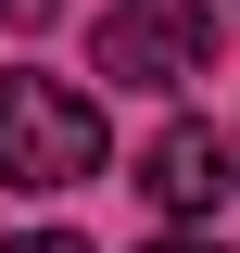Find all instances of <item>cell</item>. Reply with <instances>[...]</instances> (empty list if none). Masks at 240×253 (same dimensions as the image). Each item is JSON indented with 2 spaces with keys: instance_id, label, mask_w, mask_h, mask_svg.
Returning a JSON list of instances; mask_svg holds the SVG:
<instances>
[{
  "instance_id": "6da1fadb",
  "label": "cell",
  "mask_w": 240,
  "mask_h": 253,
  "mask_svg": "<svg viewBox=\"0 0 240 253\" xmlns=\"http://www.w3.org/2000/svg\"><path fill=\"white\" fill-rule=\"evenodd\" d=\"M101 177V101L63 76H0V190H76Z\"/></svg>"
},
{
  "instance_id": "7a4b0ae2",
  "label": "cell",
  "mask_w": 240,
  "mask_h": 253,
  "mask_svg": "<svg viewBox=\"0 0 240 253\" xmlns=\"http://www.w3.org/2000/svg\"><path fill=\"white\" fill-rule=\"evenodd\" d=\"M215 63V0H114L101 13V76L114 89H190Z\"/></svg>"
},
{
  "instance_id": "3957f363",
  "label": "cell",
  "mask_w": 240,
  "mask_h": 253,
  "mask_svg": "<svg viewBox=\"0 0 240 253\" xmlns=\"http://www.w3.org/2000/svg\"><path fill=\"white\" fill-rule=\"evenodd\" d=\"M139 190H152L177 228H215V215H228V190H240V152L215 139V126H164V139L139 152Z\"/></svg>"
},
{
  "instance_id": "277c9868",
  "label": "cell",
  "mask_w": 240,
  "mask_h": 253,
  "mask_svg": "<svg viewBox=\"0 0 240 253\" xmlns=\"http://www.w3.org/2000/svg\"><path fill=\"white\" fill-rule=\"evenodd\" d=\"M0 253H89V241H76V228H13Z\"/></svg>"
},
{
  "instance_id": "5b68a950",
  "label": "cell",
  "mask_w": 240,
  "mask_h": 253,
  "mask_svg": "<svg viewBox=\"0 0 240 253\" xmlns=\"http://www.w3.org/2000/svg\"><path fill=\"white\" fill-rule=\"evenodd\" d=\"M51 13H63V0H0V26H13V38H38Z\"/></svg>"
},
{
  "instance_id": "8992f818",
  "label": "cell",
  "mask_w": 240,
  "mask_h": 253,
  "mask_svg": "<svg viewBox=\"0 0 240 253\" xmlns=\"http://www.w3.org/2000/svg\"><path fill=\"white\" fill-rule=\"evenodd\" d=\"M152 253H228V241H190V228H177V241H152Z\"/></svg>"
}]
</instances>
